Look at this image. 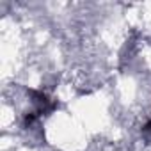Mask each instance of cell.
<instances>
[{
  "instance_id": "1",
  "label": "cell",
  "mask_w": 151,
  "mask_h": 151,
  "mask_svg": "<svg viewBox=\"0 0 151 151\" xmlns=\"http://www.w3.org/2000/svg\"><path fill=\"white\" fill-rule=\"evenodd\" d=\"M140 133H142V139H144L147 144H151V116H149V117L146 119V123L142 124Z\"/></svg>"
}]
</instances>
